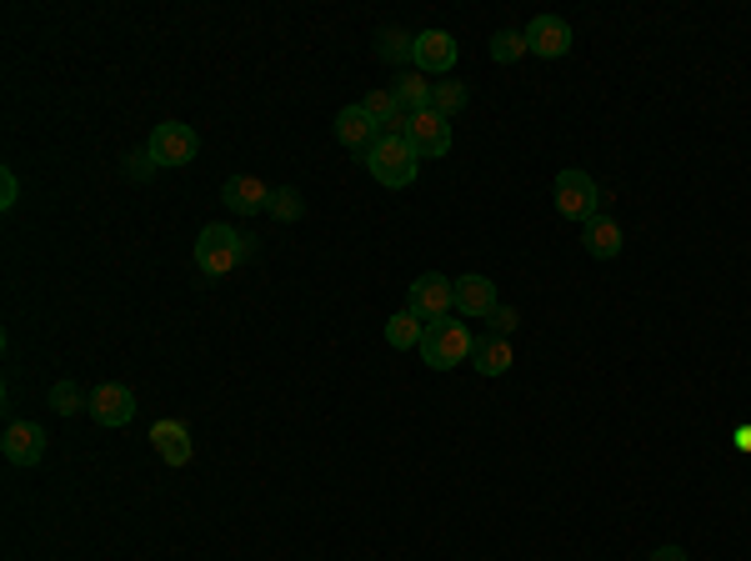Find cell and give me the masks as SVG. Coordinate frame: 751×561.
Wrapping results in <instances>:
<instances>
[{"label": "cell", "instance_id": "1", "mask_svg": "<svg viewBox=\"0 0 751 561\" xmlns=\"http://www.w3.org/2000/svg\"><path fill=\"white\" fill-rule=\"evenodd\" d=\"M471 326L456 321V316H436V321H426V331H421V362L432 366V371H451V366H461L471 356Z\"/></svg>", "mask_w": 751, "mask_h": 561}, {"label": "cell", "instance_id": "2", "mask_svg": "<svg viewBox=\"0 0 751 561\" xmlns=\"http://www.w3.org/2000/svg\"><path fill=\"white\" fill-rule=\"evenodd\" d=\"M251 241L256 236H241L231 225H206L196 236V266L201 276H231L235 266L251 256Z\"/></svg>", "mask_w": 751, "mask_h": 561}, {"label": "cell", "instance_id": "3", "mask_svg": "<svg viewBox=\"0 0 751 561\" xmlns=\"http://www.w3.org/2000/svg\"><path fill=\"white\" fill-rule=\"evenodd\" d=\"M366 171L376 175L381 186L401 191V186H411V181H416L421 156H416V146H411L407 136H381L376 146L366 150Z\"/></svg>", "mask_w": 751, "mask_h": 561}, {"label": "cell", "instance_id": "4", "mask_svg": "<svg viewBox=\"0 0 751 561\" xmlns=\"http://www.w3.org/2000/svg\"><path fill=\"white\" fill-rule=\"evenodd\" d=\"M451 306H456V281H451V276L426 271V276L411 281V291H407V312L411 316L436 321V316H451Z\"/></svg>", "mask_w": 751, "mask_h": 561}, {"label": "cell", "instance_id": "5", "mask_svg": "<svg viewBox=\"0 0 751 561\" xmlns=\"http://www.w3.org/2000/svg\"><path fill=\"white\" fill-rule=\"evenodd\" d=\"M146 150H150V161L156 166H191L196 161V150H201V136L181 121H160L156 131H150Z\"/></svg>", "mask_w": 751, "mask_h": 561}, {"label": "cell", "instance_id": "6", "mask_svg": "<svg viewBox=\"0 0 751 561\" xmlns=\"http://www.w3.org/2000/svg\"><path fill=\"white\" fill-rule=\"evenodd\" d=\"M596 200H602V191H596V181L586 171L571 166V171L556 175V211L567 216V221H592Z\"/></svg>", "mask_w": 751, "mask_h": 561}, {"label": "cell", "instance_id": "7", "mask_svg": "<svg viewBox=\"0 0 751 561\" xmlns=\"http://www.w3.org/2000/svg\"><path fill=\"white\" fill-rule=\"evenodd\" d=\"M407 141L416 146L421 161H441L446 150H451V121H446V115H436V111H421V115H411Z\"/></svg>", "mask_w": 751, "mask_h": 561}, {"label": "cell", "instance_id": "8", "mask_svg": "<svg viewBox=\"0 0 751 561\" xmlns=\"http://www.w3.org/2000/svg\"><path fill=\"white\" fill-rule=\"evenodd\" d=\"M501 301H496V281H486V276H456V306L451 312L461 316V321H481V316H492Z\"/></svg>", "mask_w": 751, "mask_h": 561}, {"label": "cell", "instance_id": "9", "mask_svg": "<svg viewBox=\"0 0 751 561\" xmlns=\"http://www.w3.org/2000/svg\"><path fill=\"white\" fill-rule=\"evenodd\" d=\"M526 50L531 56H542V61H561L571 50V25L561 15H536L526 25Z\"/></svg>", "mask_w": 751, "mask_h": 561}, {"label": "cell", "instance_id": "10", "mask_svg": "<svg viewBox=\"0 0 751 561\" xmlns=\"http://www.w3.org/2000/svg\"><path fill=\"white\" fill-rule=\"evenodd\" d=\"M0 456L11 466H36L46 456V431L36 422H11L5 437H0Z\"/></svg>", "mask_w": 751, "mask_h": 561}, {"label": "cell", "instance_id": "11", "mask_svg": "<svg viewBox=\"0 0 751 561\" xmlns=\"http://www.w3.org/2000/svg\"><path fill=\"white\" fill-rule=\"evenodd\" d=\"M90 416H96L100 426H125L131 416H136V397H131V387H121V381H106V387L90 391Z\"/></svg>", "mask_w": 751, "mask_h": 561}, {"label": "cell", "instance_id": "12", "mask_svg": "<svg viewBox=\"0 0 751 561\" xmlns=\"http://www.w3.org/2000/svg\"><path fill=\"white\" fill-rule=\"evenodd\" d=\"M416 65L426 75L456 71V36H451V31H421V36H416Z\"/></svg>", "mask_w": 751, "mask_h": 561}, {"label": "cell", "instance_id": "13", "mask_svg": "<svg viewBox=\"0 0 751 561\" xmlns=\"http://www.w3.org/2000/svg\"><path fill=\"white\" fill-rule=\"evenodd\" d=\"M221 200L235 216H261L271 206V191H266V181H256V175H231L221 186Z\"/></svg>", "mask_w": 751, "mask_h": 561}, {"label": "cell", "instance_id": "14", "mask_svg": "<svg viewBox=\"0 0 751 561\" xmlns=\"http://www.w3.org/2000/svg\"><path fill=\"white\" fill-rule=\"evenodd\" d=\"M336 141H341L346 150H371L381 141V131H376V121H371L361 106H341V111H336Z\"/></svg>", "mask_w": 751, "mask_h": 561}, {"label": "cell", "instance_id": "15", "mask_svg": "<svg viewBox=\"0 0 751 561\" xmlns=\"http://www.w3.org/2000/svg\"><path fill=\"white\" fill-rule=\"evenodd\" d=\"M150 447H156V456L166 466H185V462H191V426L156 422V426H150Z\"/></svg>", "mask_w": 751, "mask_h": 561}, {"label": "cell", "instance_id": "16", "mask_svg": "<svg viewBox=\"0 0 751 561\" xmlns=\"http://www.w3.org/2000/svg\"><path fill=\"white\" fill-rule=\"evenodd\" d=\"M361 111H366L371 121H376V131H381V136H407L411 115L401 111V106H396L391 90H371V96L361 100Z\"/></svg>", "mask_w": 751, "mask_h": 561}, {"label": "cell", "instance_id": "17", "mask_svg": "<svg viewBox=\"0 0 751 561\" xmlns=\"http://www.w3.org/2000/svg\"><path fill=\"white\" fill-rule=\"evenodd\" d=\"M621 241H627V236H621V225H616L611 216H602V211L586 221V231H581V246L592 251L596 261H611V256H621Z\"/></svg>", "mask_w": 751, "mask_h": 561}, {"label": "cell", "instance_id": "18", "mask_svg": "<svg viewBox=\"0 0 751 561\" xmlns=\"http://www.w3.org/2000/svg\"><path fill=\"white\" fill-rule=\"evenodd\" d=\"M471 366H476L481 376H506V371H511V341L492 337V331L476 337V341H471Z\"/></svg>", "mask_w": 751, "mask_h": 561}, {"label": "cell", "instance_id": "19", "mask_svg": "<svg viewBox=\"0 0 751 561\" xmlns=\"http://www.w3.org/2000/svg\"><path fill=\"white\" fill-rule=\"evenodd\" d=\"M432 86L436 81H426V75H401L391 86V96L407 115H421V111H432Z\"/></svg>", "mask_w": 751, "mask_h": 561}, {"label": "cell", "instance_id": "20", "mask_svg": "<svg viewBox=\"0 0 751 561\" xmlns=\"http://www.w3.org/2000/svg\"><path fill=\"white\" fill-rule=\"evenodd\" d=\"M421 331H426V321L411 312H396L391 321H386V346L391 351H416L421 346Z\"/></svg>", "mask_w": 751, "mask_h": 561}, {"label": "cell", "instance_id": "21", "mask_svg": "<svg viewBox=\"0 0 751 561\" xmlns=\"http://www.w3.org/2000/svg\"><path fill=\"white\" fill-rule=\"evenodd\" d=\"M432 111L446 115V121L461 115V111H467V86H461V81H436V86H432Z\"/></svg>", "mask_w": 751, "mask_h": 561}, {"label": "cell", "instance_id": "22", "mask_svg": "<svg viewBox=\"0 0 751 561\" xmlns=\"http://www.w3.org/2000/svg\"><path fill=\"white\" fill-rule=\"evenodd\" d=\"M376 56H381V61H416V36H407V31H381V36H376Z\"/></svg>", "mask_w": 751, "mask_h": 561}, {"label": "cell", "instance_id": "23", "mask_svg": "<svg viewBox=\"0 0 751 561\" xmlns=\"http://www.w3.org/2000/svg\"><path fill=\"white\" fill-rule=\"evenodd\" d=\"M266 211H271V221H301V216H306V200H301V191L296 186H276L271 191V206H266Z\"/></svg>", "mask_w": 751, "mask_h": 561}, {"label": "cell", "instance_id": "24", "mask_svg": "<svg viewBox=\"0 0 751 561\" xmlns=\"http://www.w3.org/2000/svg\"><path fill=\"white\" fill-rule=\"evenodd\" d=\"M521 56H531V50H526V31H496V36H492V61L496 65H511V61H521Z\"/></svg>", "mask_w": 751, "mask_h": 561}, {"label": "cell", "instance_id": "25", "mask_svg": "<svg viewBox=\"0 0 751 561\" xmlns=\"http://www.w3.org/2000/svg\"><path fill=\"white\" fill-rule=\"evenodd\" d=\"M81 406H90V397H81V387H75V381H56V387H50V412L75 416Z\"/></svg>", "mask_w": 751, "mask_h": 561}, {"label": "cell", "instance_id": "26", "mask_svg": "<svg viewBox=\"0 0 751 561\" xmlns=\"http://www.w3.org/2000/svg\"><path fill=\"white\" fill-rule=\"evenodd\" d=\"M486 321H492V337H506V341H511V331H517V312H511V306H496V312L486 316Z\"/></svg>", "mask_w": 751, "mask_h": 561}, {"label": "cell", "instance_id": "27", "mask_svg": "<svg viewBox=\"0 0 751 561\" xmlns=\"http://www.w3.org/2000/svg\"><path fill=\"white\" fill-rule=\"evenodd\" d=\"M15 200H21V181H15V171L5 166V171H0V211H11Z\"/></svg>", "mask_w": 751, "mask_h": 561}, {"label": "cell", "instance_id": "28", "mask_svg": "<svg viewBox=\"0 0 751 561\" xmlns=\"http://www.w3.org/2000/svg\"><path fill=\"white\" fill-rule=\"evenodd\" d=\"M652 561H687V551H681V547H656Z\"/></svg>", "mask_w": 751, "mask_h": 561}, {"label": "cell", "instance_id": "29", "mask_svg": "<svg viewBox=\"0 0 751 561\" xmlns=\"http://www.w3.org/2000/svg\"><path fill=\"white\" fill-rule=\"evenodd\" d=\"M737 447H741V451H751V426H741V431H737Z\"/></svg>", "mask_w": 751, "mask_h": 561}]
</instances>
